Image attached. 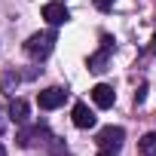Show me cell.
Here are the masks:
<instances>
[{"label":"cell","mask_w":156,"mask_h":156,"mask_svg":"<svg viewBox=\"0 0 156 156\" xmlns=\"http://www.w3.org/2000/svg\"><path fill=\"white\" fill-rule=\"evenodd\" d=\"M113 3H116V0H95V9H101V12H110V9H113Z\"/></svg>","instance_id":"cell-13"},{"label":"cell","mask_w":156,"mask_h":156,"mask_svg":"<svg viewBox=\"0 0 156 156\" xmlns=\"http://www.w3.org/2000/svg\"><path fill=\"white\" fill-rule=\"evenodd\" d=\"M73 126L76 129H92L95 126V113L89 110V104H83V101L73 104Z\"/></svg>","instance_id":"cell-8"},{"label":"cell","mask_w":156,"mask_h":156,"mask_svg":"<svg viewBox=\"0 0 156 156\" xmlns=\"http://www.w3.org/2000/svg\"><path fill=\"white\" fill-rule=\"evenodd\" d=\"M0 156H6V147H3V144H0Z\"/></svg>","instance_id":"cell-16"},{"label":"cell","mask_w":156,"mask_h":156,"mask_svg":"<svg viewBox=\"0 0 156 156\" xmlns=\"http://www.w3.org/2000/svg\"><path fill=\"white\" fill-rule=\"evenodd\" d=\"M138 150H141V156H156V132H147L138 141Z\"/></svg>","instance_id":"cell-10"},{"label":"cell","mask_w":156,"mask_h":156,"mask_svg":"<svg viewBox=\"0 0 156 156\" xmlns=\"http://www.w3.org/2000/svg\"><path fill=\"white\" fill-rule=\"evenodd\" d=\"M110 52H113V37L104 34V37H101V49L89 55V70H92V73H104V70L110 67Z\"/></svg>","instance_id":"cell-3"},{"label":"cell","mask_w":156,"mask_h":156,"mask_svg":"<svg viewBox=\"0 0 156 156\" xmlns=\"http://www.w3.org/2000/svg\"><path fill=\"white\" fill-rule=\"evenodd\" d=\"M49 144H52V156H67V147H64V141H58V138H52Z\"/></svg>","instance_id":"cell-12"},{"label":"cell","mask_w":156,"mask_h":156,"mask_svg":"<svg viewBox=\"0 0 156 156\" xmlns=\"http://www.w3.org/2000/svg\"><path fill=\"white\" fill-rule=\"evenodd\" d=\"M16 86H19V73H6L3 83H0V92L3 95H16Z\"/></svg>","instance_id":"cell-11"},{"label":"cell","mask_w":156,"mask_h":156,"mask_svg":"<svg viewBox=\"0 0 156 156\" xmlns=\"http://www.w3.org/2000/svg\"><path fill=\"white\" fill-rule=\"evenodd\" d=\"M43 19L52 28H58V25H64L70 19V12H67V6L61 3V0H52V3H43Z\"/></svg>","instance_id":"cell-6"},{"label":"cell","mask_w":156,"mask_h":156,"mask_svg":"<svg viewBox=\"0 0 156 156\" xmlns=\"http://www.w3.org/2000/svg\"><path fill=\"white\" fill-rule=\"evenodd\" d=\"M150 52L156 55V34H153V40H150Z\"/></svg>","instance_id":"cell-15"},{"label":"cell","mask_w":156,"mask_h":156,"mask_svg":"<svg viewBox=\"0 0 156 156\" xmlns=\"http://www.w3.org/2000/svg\"><path fill=\"white\" fill-rule=\"evenodd\" d=\"M64 101H67V89H61V86H49V89H43V92L37 95L40 110H55V107H61Z\"/></svg>","instance_id":"cell-5"},{"label":"cell","mask_w":156,"mask_h":156,"mask_svg":"<svg viewBox=\"0 0 156 156\" xmlns=\"http://www.w3.org/2000/svg\"><path fill=\"white\" fill-rule=\"evenodd\" d=\"M92 101H95V107H101V110L113 107V101H116V92H113V86H107V83H98V86L92 89Z\"/></svg>","instance_id":"cell-7"},{"label":"cell","mask_w":156,"mask_h":156,"mask_svg":"<svg viewBox=\"0 0 156 156\" xmlns=\"http://www.w3.org/2000/svg\"><path fill=\"white\" fill-rule=\"evenodd\" d=\"M43 138H49V126H46V122H34V126H28V129H19V132H16L19 147H34V144H37V141H43Z\"/></svg>","instance_id":"cell-4"},{"label":"cell","mask_w":156,"mask_h":156,"mask_svg":"<svg viewBox=\"0 0 156 156\" xmlns=\"http://www.w3.org/2000/svg\"><path fill=\"white\" fill-rule=\"evenodd\" d=\"M28 113H31V107H28V101H22V98H16V101L9 104V119H12L16 126H25V122H28Z\"/></svg>","instance_id":"cell-9"},{"label":"cell","mask_w":156,"mask_h":156,"mask_svg":"<svg viewBox=\"0 0 156 156\" xmlns=\"http://www.w3.org/2000/svg\"><path fill=\"white\" fill-rule=\"evenodd\" d=\"M122 141H126V129H122V126H104V129L95 135L98 156H119Z\"/></svg>","instance_id":"cell-1"},{"label":"cell","mask_w":156,"mask_h":156,"mask_svg":"<svg viewBox=\"0 0 156 156\" xmlns=\"http://www.w3.org/2000/svg\"><path fill=\"white\" fill-rule=\"evenodd\" d=\"M55 43H58V34H55V31H40V34H31V37L25 40V52H28L34 61H43V58L52 55Z\"/></svg>","instance_id":"cell-2"},{"label":"cell","mask_w":156,"mask_h":156,"mask_svg":"<svg viewBox=\"0 0 156 156\" xmlns=\"http://www.w3.org/2000/svg\"><path fill=\"white\" fill-rule=\"evenodd\" d=\"M144 98H147V86H141V89L135 92V104H144Z\"/></svg>","instance_id":"cell-14"}]
</instances>
